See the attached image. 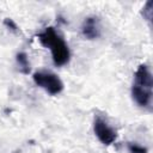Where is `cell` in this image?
<instances>
[{"label": "cell", "instance_id": "6da1fadb", "mask_svg": "<svg viewBox=\"0 0 153 153\" xmlns=\"http://www.w3.org/2000/svg\"><path fill=\"white\" fill-rule=\"evenodd\" d=\"M37 37L42 45L50 49L53 62L55 66L61 67L69 62L71 51L68 44L62 38V36L59 32H56V30L53 26L45 27L44 31L39 32Z\"/></svg>", "mask_w": 153, "mask_h": 153}, {"label": "cell", "instance_id": "7a4b0ae2", "mask_svg": "<svg viewBox=\"0 0 153 153\" xmlns=\"http://www.w3.org/2000/svg\"><path fill=\"white\" fill-rule=\"evenodd\" d=\"M32 79L38 87L43 88L45 92H48L51 96H56L63 91L62 80L53 72H48V71L35 72Z\"/></svg>", "mask_w": 153, "mask_h": 153}, {"label": "cell", "instance_id": "3957f363", "mask_svg": "<svg viewBox=\"0 0 153 153\" xmlns=\"http://www.w3.org/2000/svg\"><path fill=\"white\" fill-rule=\"evenodd\" d=\"M93 131L97 136V139L103 145H111L117 140V131L111 128L106 121H104L102 117L97 116L93 121Z\"/></svg>", "mask_w": 153, "mask_h": 153}, {"label": "cell", "instance_id": "277c9868", "mask_svg": "<svg viewBox=\"0 0 153 153\" xmlns=\"http://www.w3.org/2000/svg\"><path fill=\"white\" fill-rule=\"evenodd\" d=\"M139 87L146 88V90H152L153 86V79H152V73L149 71V67L145 63L140 65L137 69L135 71L134 74V84Z\"/></svg>", "mask_w": 153, "mask_h": 153}, {"label": "cell", "instance_id": "5b68a950", "mask_svg": "<svg viewBox=\"0 0 153 153\" xmlns=\"http://www.w3.org/2000/svg\"><path fill=\"white\" fill-rule=\"evenodd\" d=\"M81 33L87 39H96L100 36V25L98 17L90 16L85 18L81 25Z\"/></svg>", "mask_w": 153, "mask_h": 153}, {"label": "cell", "instance_id": "8992f818", "mask_svg": "<svg viewBox=\"0 0 153 153\" xmlns=\"http://www.w3.org/2000/svg\"><path fill=\"white\" fill-rule=\"evenodd\" d=\"M131 97L135 100V103L147 110H152V90H146L142 87H139L136 85L131 86Z\"/></svg>", "mask_w": 153, "mask_h": 153}, {"label": "cell", "instance_id": "52a82bcc", "mask_svg": "<svg viewBox=\"0 0 153 153\" xmlns=\"http://www.w3.org/2000/svg\"><path fill=\"white\" fill-rule=\"evenodd\" d=\"M16 60H17L19 67H20V72L24 73V74H29V72H30V63H29L27 55L24 51H20V53L17 54Z\"/></svg>", "mask_w": 153, "mask_h": 153}, {"label": "cell", "instance_id": "ba28073f", "mask_svg": "<svg viewBox=\"0 0 153 153\" xmlns=\"http://www.w3.org/2000/svg\"><path fill=\"white\" fill-rule=\"evenodd\" d=\"M128 149L130 153H147L148 152L147 147H143V146L134 143V142H128Z\"/></svg>", "mask_w": 153, "mask_h": 153}, {"label": "cell", "instance_id": "9c48e42d", "mask_svg": "<svg viewBox=\"0 0 153 153\" xmlns=\"http://www.w3.org/2000/svg\"><path fill=\"white\" fill-rule=\"evenodd\" d=\"M4 25H5L6 27H8V30H11L12 32H14V33H20V30H19L18 25H17L11 18H5V19H4Z\"/></svg>", "mask_w": 153, "mask_h": 153}]
</instances>
